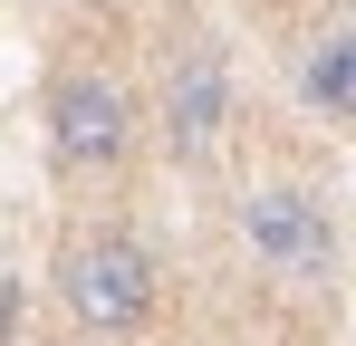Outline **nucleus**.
I'll return each instance as SVG.
<instances>
[{"mask_svg":"<svg viewBox=\"0 0 356 346\" xmlns=\"http://www.w3.org/2000/svg\"><path fill=\"white\" fill-rule=\"evenodd\" d=\"M58 308L87 337H135V327H154V308H164V270H154V250H145L135 231L97 222V231H77L58 250Z\"/></svg>","mask_w":356,"mask_h":346,"instance_id":"obj_1","label":"nucleus"},{"mask_svg":"<svg viewBox=\"0 0 356 346\" xmlns=\"http://www.w3.org/2000/svg\"><path fill=\"white\" fill-rule=\"evenodd\" d=\"M135 97H125V77L106 67H58V87H49V164L67 183H106V173L135 154Z\"/></svg>","mask_w":356,"mask_h":346,"instance_id":"obj_2","label":"nucleus"},{"mask_svg":"<svg viewBox=\"0 0 356 346\" xmlns=\"http://www.w3.org/2000/svg\"><path fill=\"white\" fill-rule=\"evenodd\" d=\"M241 250L270 279L327 288L337 279V212H327V192H308V183H250L241 192Z\"/></svg>","mask_w":356,"mask_h":346,"instance_id":"obj_3","label":"nucleus"},{"mask_svg":"<svg viewBox=\"0 0 356 346\" xmlns=\"http://www.w3.org/2000/svg\"><path fill=\"white\" fill-rule=\"evenodd\" d=\"M154 125H164V154L174 164H212L222 154V135H232V67H222V49H183L174 58Z\"/></svg>","mask_w":356,"mask_h":346,"instance_id":"obj_4","label":"nucleus"},{"mask_svg":"<svg viewBox=\"0 0 356 346\" xmlns=\"http://www.w3.org/2000/svg\"><path fill=\"white\" fill-rule=\"evenodd\" d=\"M298 87L318 115H356V29H327L318 49L298 58Z\"/></svg>","mask_w":356,"mask_h":346,"instance_id":"obj_5","label":"nucleus"}]
</instances>
